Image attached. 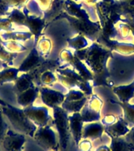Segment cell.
Returning a JSON list of instances; mask_svg holds the SVG:
<instances>
[{
	"label": "cell",
	"instance_id": "obj_19",
	"mask_svg": "<svg viewBox=\"0 0 134 151\" xmlns=\"http://www.w3.org/2000/svg\"><path fill=\"white\" fill-rule=\"evenodd\" d=\"M110 148L111 151H134V146L123 137H110Z\"/></svg>",
	"mask_w": 134,
	"mask_h": 151
},
{
	"label": "cell",
	"instance_id": "obj_6",
	"mask_svg": "<svg viewBox=\"0 0 134 151\" xmlns=\"http://www.w3.org/2000/svg\"><path fill=\"white\" fill-rule=\"evenodd\" d=\"M86 101V95L82 91L71 89L65 94V99L61 107L68 113H79Z\"/></svg>",
	"mask_w": 134,
	"mask_h": 151
},
{
	"label": "cell",
	"instance_id": "obj_22",
	"mask_svg": "<svg viewBox=\"0 0 134 151\" xmlns=\"http://www.w3.org/2000/svg\"><path fill=\"white\" fill-rule=\"evenodd\" d=\"M31 87H34V83L31 81V77L27 74H24L21 76H18L17 79L15 80L14 91L16 94H19Z\"/></svg>",
	"mask_w": 134,
	"mask_h": 151
},
{
	"label": "cell",
	"instance_id": "obj_23",
	"mask_svg": "<svg viewBox=\"0 0 134 151\" xmlns=\"http://www.w3.org/2000/svg\"><path fill=\"white\" fill-rule=\"evenodd\" d=\"M71 65L74 66V68H75V70L77 71V73L84 80H87V81H90V80H93V77L91 72L87 68V67L85 65L82 61H81L78 58H77L76 57H75L74 59H73L72 62H71Z\"/></svg>",
	"mask_w": 134,
	"mask_h": 151
},
{
	"label": "cell",
	"instance_id": "obj_20",
	"mask_svg": "<svg viewBox=\"0 0 134 151\" xmlns=\"http://www.w3.org/2000/svg\"><path fill=\"white\" fill-rule=\"evenodd\" d=\"M32 33L31 32L24 31H13L9 32H0V37L5 41L14 40V41H27L31 39Z\"/></svg>",
	"mask_w": 134,
	"mask_h": 151
},
{
	"label": "cell",
	"instance_id": "obj_49",
	"mask_svg": "<svg viewBox=\"0 0 134 151\" xmlns=\"http://www.w3.org/2000/svg\"><path fill=\"white\" fill-rule=\"evenodd\" d=\"M119 1L127 2V3L132 5V6H134V0H119Z\"/></svg>",
	"mask_w": 134,
	"mask_h": 151
},
{
	"label": "cell",
	"instance_id": "obj_27",
	"mask_svg": "<svg viewBox=\"0 0 134 151\" xmlns=\"http://www.w3.org/2000/svg\"><path fill=\"white\" fill-rule=\"evenodd\" d=\"M110 48L123 55H129L134 53V44L128 42H116L113 41Z\"/></svg>",
	"mask_w": 134,
	"mask_h": 151
},
{
	"label": "cell",
	"instance_id": "obj_24",
	"mask_svg": "<svg viewBox=\"0 0 134 151\" xmlns=\"http://www.w3.org/2000/svg\"><path fill=\"white\" fill-rule=\"evenodd\" d=\"M19 72L18 68H4L0 71V84L15 81L18 77Z\"/></svg>",
	"mask_w": 134,
	"mask_h": 151
},
{
	"label": "cell",
	"instance_id": "obj_37",
	"mask_svg": "<svg viewBox=\"0 0 134 151\" xmlns=\"http://www.w3.org/2000/svg\"><path fill=\"white\" fill-rule=\"evenodd\" d=\"M30 0H4L5 4L7 7H11L12 9H19L24 8L28 4Z\"/></svg>",
	"mask_w": 134,
	"mask_h": 151
},
{
	"label": "cell",
	"instance_id": "obj_1",
	"mask_svg": "<svg viewBox=\"0 0 134 151\" xmlns=\"http://www.w3.org/2000/svg\"><path fill=\"white\" fill-rule=\"evenodd\" d=\"M5 119L9 123L16 132L24 135L33 137L37 127L31 121L24 113L23 108H16L12 106H5L2 109Z\"/></svg>",
	"mask_w": 134,
	"mask_h": 151
},
{
	"label": "cell",
	"instance_id": "obj_34",
	"mask_svg": "<svg viewBox=\"0 0 134 151\" xmlns=\"http://www.w3.org/2000/svg\"><path fill=\"white\" fill-rule=\"evenodd\" d=\"M41 82L44 85L49 86V85L53 84L54 83H56L57 78L53 72L50 70L45 71L44 73L41 75Z\"/></svg>",
	"mask_w": 134,
	"mask_h": 151
},
{
	"label": "cell",
	"instance_id": "obj_54",
	"mask_svg": "<svg viewBox=\"0 0 134 151\" xmlns=\"http://www.w3.org/2000/svg\"><path fill=\"white\" fill-rule=\"evenodd\" d=\"M0 151H2V150H1V148H0Z\"/></svg>",
	"mask_w": 134,
	"mask_h": 151
},
{
	"label": "cell",
	"instance_id": "obj_45",
	"mask_svg": "<svg viewBox=\"0 0 134 151\" xmlns=\"http://www.w3.org/2000/svg\"><path fill=\"white\" fill-rule=\"evenodd\" d=\"M124 137L125 138L127 141L134 146V127H131L130 130H129V132H128V134H126V135Z\"/></svg>",
	"mask_w": 134,
	"mask_h": 151
},
{
	"label": "cell",
	"instance_id": "obj_31",
	"mask_svg": "<svg viewBox=\"0 0 134 151\" xmlns=\"http://www.w3.org/2000/svg\"><path fill=\"white\" fill-rule=\"evenodd\" d=\"M3 46L8 51L14 54H18L21 52L25 51L27 50L24 45L21 44L18 41H14V40H7L3 42Z\"/></svg>",
	"mask_w": 134,
	"mask_h": 151
},
{
	"label": "cell",
	"instance_id": "obj_26",
	"mask_svg": "<svg viewBox=\"0 0 134 151\" xmlns=\"http://www.w3.org/2000/svg\"><path fill=\"white\" fill-rule=\"evenodd\" d=\"M68 46L75 50L85 49L89 46V42L84 35H78L68 40Z\"/></svg>",
	"mask_w": 134,
	"mask_h": 151
},
{
	"label": "cell",
	"instance_id": "obj_51",
	"mask_svg": "<svg viewBox=\"0 0 134 151\" xmlns=\"http://www.w3.org/2000/svg\"><path fill=\"white\" fill-rule=\"evenodd\" d=\"M72 1H75V2H78V1H81V0H72Z\"/></svg>",
	"mask_w": 134,
	"mask_h": 151
},
{
	"label": "cell",
	"instance_id": "obj_47",
	"mask_svg": "<svg viewBox=\"0 0 134 151\" xmlns=\"http://www.w3.org/2000/svg\"><path fill=\"white\" fill-rule=\"evenodd\" d=\"M95 151H111V150H110V146H106V145H102V146H99L98 148L96 149Z\"/></svg>",
	"mask_w": 134,
	"mask_h": 151
},
{
	"label": "cell",
	"instance_id": "obj_9",
	"mask_svg": "<svg viewBox=\"0 0 134 151\" xmlns=\"http://www.w3.org/2000/svg\"><path fill=\"white\" fill-rule=\"evenodd\" d=\"M57 79L61 82L64 87L69 89H75V87H78L79 84L84 79L78 73L75 69L71 68H63L57 69Z\"/></svg>",
	"mask_w": 134,
	"mask_h": 151
},
{
	"label": "cell",
	"instance_id": "obj_41",
	"mask_svg": "<svg viewBox=\"0 0 134 151\" xmlns=\"http://www.w3.org/2000/svg\"><path fill=\"white\" fill-rule=\"evenodd\" d=\"M80 151H92L93 144L92 141L87 139H82L78 144Z\"/></svg>",
	"mask_w": 134,
	"mask_h": 151
},
{
	"label": "cell",
	"instance_id": "obj_5",
	"mask_svg": "<svg viewBox=\"0 0 134 151\" xmlns=\"http://www.w3.org/2000/svg\"><path fill=\"white\" fill-rule=\"evenodd\" d=\"M24 113L28 118L36 126L44 127L49 125L51 120L49 107L46 106H30L23 108Z\"/></svg>",
	"mask_w": 134,
	"mask_h": 151
},
{
	"label": "cell",
	"instance_id": "obj_3",
	"mask_svg": "<svg viewBox=\"0 0 134 151\" xmlns=\"http://www.w3.org/2000/svg\"><path fill=\"white\" fill-rule=\"evenodd\" d=\"M110 50L105 49L97 43H93L86 49L84 61L92 72L102 73L106 69V62L110 56Z\"/></svg>",
	"mask_w": 134,
	"mask_h": 151
},
{
	"label": "cell",
	"instance_id": "obj_32",
	"mask_svg": "<svg viewBox=\"0 0 134 151\" xmlns=\"http://www.w3.org/2000/svg\"><path fill=\"white\" fill-rule=\"evenodd\" d=\"M86 106L91 110L96 112V113H101V109L103 106V101L96 94H92L91 98L89 101H86Z\"/></svg>",
	"mask_w": 134,
	"mask_h": 151
},
{
	"label": "cell",
	"instance_id": "obj_44",
	"mask_svg": "<svg viewBox=\"0 0 134 151\" xmlns=\"http://www.w3.org/2000/svg\"><path fill=\"white\" fill-rule=\"evenodd\" d=\"M118 120L117 116H115V115L113 114H108V115H106L101 120V123L103 124L105 127H108V126H110V125L115 124Z\"/></svg>",
	"mask_w": 134,
	"mask_h": 151
},
{
	"label": "cell",
	"instance_id": "obj_15",
	"mask_svg": "<svg viewBox=\"0 0 134 151\" xmlns=\"http://www.w3.org/2000/svg\"><path fill=\"white\" fill-rule=\"evenodd\" d=\"M26 16H27V18H26L25 27L28 28V30L32 33V35L37 37L41 33L42 28L44 27V18H41L37 15H30V14L27 15L26 14Z\"/></svg>",
	"mask_w": 134,
	"mask_h": 151
},
{
	"label": "cell",
	"instance_id": "obj_42",
	"mask_svg": "<svg viewBox=\"0 0 134 151\" xmlns=\"http://www.w3.org/2000/svg\"><path fill=\"white\" fill-rule=\"evenodd\" d=\"M33 1L38 5V6L41 9V11L43 12L48 11L50 9L53 0H33Z\"/></svg>",
	"mask_w": 134,
	"mask_h": 151
},
{
	"label": "cell",
	"instance_id": "obj_46",
	"mask_svg": "<svg viewBox=\"0 0 134 151\" xmlns=\"http://www.w3.org/2000/svg\"><path fill=\"white\" fill-rule=\"evenodd\" d=\"M123 22H125V23H127L129 26H130L132 32L133 33V35H134V19H131V20H125V21H124Z\"/></svg>",
	"mask_w": 134,
	"mask_h": 151
},
{
	"label": "cell",
	"instance_id": "obj_14",
	"mask_svg": "<svg viewBox=\"0 0 134 151\" xmlns=\"http://www.w3.org/2000/svg\"><path fill=\"white\" fill-rule=\"evenodd\" d=\"M128 126L123 118H118L117 121L113 124L105 127L104 132L110 137H124L129 132Z\"/></svg>",
	"mask_w": 134,
	"mask_h": 151
},
{
	"label": "cell",
	"instance_id": "obj_21",
	"mask_svg": "<svg viewBox=\"0 0 134 151\" xmlns=\"http://www.w3.org/2000/svg\"><path fill=\"white\" fill-rule=\"evenodd\" d=\"M111 8H112V5L103 1H99L96 4V14L99 17V19L101 20L102 27L110 18Z\"/></svg>",
	"mask_w": 134,
	"mask_h": 151
},
{
	"label": "cell",
	"instance_id": "obj_39",
	"mask_svg": "<svg viewBox=\"0 0 134 151\" xmlns=\"http://www.w3.org/2000/svg\"><path fill=\"white\" fill-rule=\"evenodd\" d=\"M118 32H119L120 35L123 38H126L132 32L130 26L125 22L121 21L120 23L118 24Z\"/></svg>",
	"mask_w": 134,
	"mask_h": 151
},
{
	"label": "cell",
	"instance_id": "obj_11",
	"mask_svg": "<svg viewBox=\"0 0 134 151\" xmlns=\"http://www.w3.org/2000/svg\"><path fill=\"white\" fill-rule=\"evenodd\" d=\"M104 131H105V126L102 123L97 122V121L88 123L83 126L82 139H89L91 141L101 139Z\"/></svg>",
	"mask_w": 134,
	"mask_h": 151
},
{
	"label": "cell",
	"instance_id": "obj_18",
	"mask_svg": "<svg viewBox=\"0 0 134 151\" xmlns=\"http://www.w3.org/2000/svg\"><path fill=\"white\" fill-rule=\"evenodd\" d=\"M113 91L121 102H129V100L134 97V82L129 85L115 87Z\"/></svg>",
	"mask_w": 134,
	"mask_h": 151
},
{
	"label": "cell",
	"instance_id": "obj_7",
	"mask_svg": "<svg viewBox=\"0 0 134 151\" xmlns=\"http://www.w3.org/2000/svg\"><path fill=\"white\" fill-rule=\"evenodd\" d=\"M25 142L24 134L13 129H9L1 144L5 151H22Z\"/></svg>",
	"mask_w": 134,
	"mask_h": 151
},
{
	"label": "cell",
	"instance_id": "obj_29",
	"mask_svg": "<svg viewBox=\"0 0 134 151\" xmlns=\"http://www.w3.org/2000/svg\"><path fill=\"white\" fill-rule=\"evenodd\" d=\"M8 17L16 25L25 26L27 16L26 14H24V12H22L21 9H13Z\"/></svg>",
	"mask_w": 134,
	"mask_h": 151
},
{
	"label": "cell",
	"instance_id": "obj_16",
	"mask_svg": "<svg viewBox=\"0 0 134 151\" xmlns=\"http://www.w3.org/2000/svg\"><path fill=\"white\" fill-rule=\"evenodd\" d=\"M39 62L40 54H38L37 49H32L24 58L18 69L20 72L27 73L28 71L35 68Z\"/></svg>",
	"mask_w": 134,
	"mask_h": 151
},
{
	"label": "cell",
	"instance_id": "obj_4",
	"mask_svg": "<svg viewBox=\"0 0 134 151\" xmlns=\"http://www.w3.org/2000/svg\"><path fill=\"white\" fill-rule=\"evenodd\" d=\"M32 138L44 150H58L59 140L55 131L49 125L37 127Z\"/></svg>",
	"mask_w": 134,
	"mask_h": 151
},
{
	"label": "cell",
	"instance_id": "obj_2",
	"mask_svg": "<svg viewBox=\"0 0 134 151\" xmlns=\"http://www.w3.org/2000/svg\"><path fill=\"white\" fill-rule=\"evenodd\" d=\"M68 113L62 107L58 106L53 108V117L58 133L59 148L61 151L67 150L71 136Z\"/></svg>",
	"mask_w": 134,
	"mask_h": 151
},
{
	"label": "cell",
	"instance_id": "obj_8",
	"mask_svg": "<svg viewBox=\"0 0 134 151\" xmlns=\"http://www.w3.org/2000/svg\"><path fill=\"white\" fill-rule=\"evenodd\" d=\"M39 94L42 103L52 109L61 106L65 99V94L62 92L49 87H42L39 89Z\"/></svg>",
	"mask_w": 134,
	"mask_h": 151
},
{
	"label": "cell",
	"instance_id": "obj_36",
	"mask_svg": "<svg viewBox=\"0 0 134 151\" xmlns=\"http://www.w3.org/2000/svg\"><path fill=\"white\" fill-rule=\"evenodd\" d=\"M17 54H14V53H10L4 47L3 44L0 42V60L4 62H9V61H13L14 58H16Z\"/></svg>",
	"mask_w": 134,
	"mask_h": 151
},
{
	"label": "cell",
	"instance_id": "obj_48",
	"mask_svg": "<svg viewBox=\"0 0 134 151\" xmlns=\"http://www.w3.org/2000/svg\"><path fill=\"white\" fill-rule=\"evenodd\" d=\"M86 4L89 5V6H93V5H96L99 2V0H83Z\"/></svg>",
	"mask_w": 134,
	"mask_h": 151
},
{
	"label": "cell",
	"instance_id": "obj_28",
	"mask_svg": "<svg viewBox=\"0 0 134 151\" xmlns=\"http://www.w3.org/2000/svg\"><path fill=\"white\" fill-rule=\"evenodd\" d=\"M81 116L84 123H91L98 121L101 120V113H96L94 111L89 109L85 104L83 108L81 110Z\"/></svg>",
	"mask_w": 134,
	"mask_h": 151
},
{
	"label": "cell",
	"instance_id": "obj_30",
	"mask_svg": "<svg viewBox=\"0 0 134 151\" xmlns=\"http://www.w3.org/2000/svg\"><path fill=\"white\" fill-rule=\"evenodd\" d=\"M52 48V42L51 40L48 39V38L43 37L38 41L37 46V50L40 56L42 57H47L50 53Z\"/></svg>",
	"mask_w": 134,
	"mask_h": 151
},
{
	"label": "cell",
	"instance_id": "obj_50",
	"mask_svg": "<svg viewBox=\"0 0 134 151\" xmlns=\"http://www.w3.org/2000/svg\"><path fill=\"white\" fill-rule=\"evenodd\" d=\"M101 1H103V2H108V3H110V4L113 5L115 3V0H101Z\"/></svg>",
	"mask_w": 134,
	"mask_h": 151
},
{
	"label": "cell",
	"instance_id": "obj_38",
	"mask_svg": "<svg viewBox=\"0 0 134 151\" xmlns=\"http://www.w3.org/2000/svg\"><path fill=\"white\" fill-rule=\"evenodd\" d=\"M9 124L6 120H5L3 113L1 111L0 112V143L2 142L3 139H4L5 135L6 134L7 131L9 129Z\"/></svg>",
	"mask_w": 134,
	"mask_h": 151
},
{
	"label": "cell",
	"instance_id": "obj_17",
	"mask_svg": "<svg viewBox=\"0 0 134 151\" xmlns=\"http://www.w3.org/2000/svg\"><path fill=\"white\" fill-rule=\"evenodd\" d=\"M73 22L74 27L76 28L80 32L84 33L86 35H93L95 32L100 30V27L96 25V24L93 23L91 20H79L75 18Z\"/></svg>",
	"mask_w": 134,
	"mask_h": 151
},
{
	"label": "cell",
	"instance_id": "obj_33",
	"mask_svg": "<svg viewBox=\"0 0 134 151\" xmlns=\"http://www.w3.org/2000/svg\"><path fill=\"white\" fill-rule=\"evenodd\" d=\"M103 32L104 37L110 40L115 39V36L117 35L118 32L117 29L115 27V24L113 23L110 19L103 24Z\"/></svg>",
	"mask_w": 134,
	"mask_h": 151
},
{
	"label": "cell",
	"instance_id": "obj_53",
	"mask_svg": "<svg viewBox=\"0 0 134 151\" xmlns=\"http://www.w3.org/2000/svg\"><path fill=\"white\" fill-rule=\"evenodd\" d=\"M51 151H57V150H51Z\"/></svg>",
	"mask_w": 134,
	"mask_h": 151
},
{
	"label": "cell",
	"instance_id": "obj_25",
	"mask_svg": "<svg viewBox=\"0 0 134 151\" xmlns=\"http://www.w3.org/2000/svg\"><path fill=\"white\" fill-rule=\"evenodd\" d=\"M124 111V120L129 127H134V105L129 102H119Z\"/></svg>",
	"mask_w": 134,
	"mask_h": 151
},
{
	"label": "cell",
	"instance_id": "obj_43",
	"mask_svg": "<svg viewBox=\"0 0 134 151\" xmlns=\"http://www.w3.org/2000/svg\"><path fill=\"white\" fill-rule=\"evenodd\" d=\"M78 88L86 95H91L92 93H93V89H92V86L90 85V83H89V81H87L86 80H82L81 82V83L78 86Z\"/></svg>",
	"mask_w": 134,
	"mask_h": 151
},
{
	"label": "cell",
	"instance_id": "obj_12",
	"mask_svg": "<svg viewBox=\"0 0 134 151\" xmlns=\"http://www.w3.org/2000/svg\"><path fill=\"white\" fill-rule=\"evenodd\" d=\"M39 94V89L36 87H31L17 94V104L22 108H26L31 106L37 99L38 95Z\"/></svg>",
	"mask_w": 134,
	"mask_h": 151
},
{
	"label": "cell",
	"instance_id": "obj_40",
	"mask_svg": "<svg viewBox=\"0 0 134 151\" xmlns=\"http://www.w3.org/2000/svg\"><path fill=\"white\" fill-rule=\"evenodd\" d=\"M74 58H75L74 54L69 50H63L60 54V58H61V61H63L64 63L71 64Z\"/></svg>",
	"mask_w": 134,
	"mask_h": 151
},
{
	"label": "cell",
	"instance_id": "obj_35",
	"mask_svg": "<svg viewBox=\"0 0 134 151\" xmlns=\"http://www.w3.org/2000/svg\"><path fill=\"white\" fill-rule=\"evenodd\" d=\"M14 24L9 17H1L0 18V32H13Z\"/></svg>",
	"mask_w": 134,
	"mask_h": 151
},
{
	"label": "cell",
	"instance_id": "obj_13",
	"mask_svg": "<svg viewBox=\"0 0 134 151\" xmlns=\"http://www.w3.org/2000/svg\"><path fill=\"white\" fill-rule=\"evenodd\" d=\"M64 9L69 15L79 20H90L86 10L83 9L81 4H77L72 0H65Z\"/></svg>",
	"mask_w": 134,
	"mask_h": 151
},
{
	"label": "cell",
	"instance_id": "obj_52",
	"mask_svg": "<svg viewBox=\"0 0 134 151\" xmlns=\"http://www.w3.org/2000/svg\"><path fill=\"white\" fill-rule=\"evenodd\" d=\"M1 41H2V39H1V37H0V42H1Z\"/></svg>",
	"mask_w": 134,
	"mask_h": 151
},
{
	"label": "cell",
	"instance_id": "obj_10",
	"mask_svg": "<svg viewBox=\"0 0 134 151\" xmlns=\"http://www.w3.org/2000/svg\"><path fill=\"white\" fill-rule=\"evenodd\" d=\"M68 120L71 136L75 143L78 145L82 139V129L84 126L81 113H73L71 115H68Z\"/></svg>",
	"mask_w": 134,
	"mask_h": 151
}]
</instances>
